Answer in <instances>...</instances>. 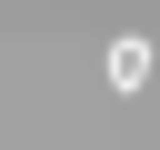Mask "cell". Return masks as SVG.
<instances>
[{
  "label": "cell",
  "instance_id": "1",
  "mask_svg": "<svg viewBox=\"0 0 160 150\" xmlns=\"http://www.w3.org/2000/svg\"><path fill=\"white\" fill-rule=\"evenodd\" d=\"M150 80V40L130 30V40H110V90H140Z\"/></svg>",
  "mask_w": 160,
  "mask_h": 150
}]
</instances>
